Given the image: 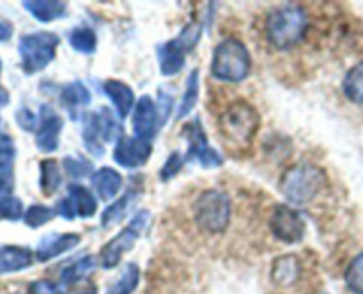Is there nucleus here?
<instances>
[{"label": "nucleus", "mask_w": 363, "mask_h": 294, "mask_svg": "<svg viewBox=\"0 0 363 294\" xmlns=\"http://www.w3.org/2000/svg\"><path fill=\"white\" fill-rule=\"evenodd\" d=\"M67 41H69L71 48L74 52L84 53V55H91L98 48L96 32L91 27H87V25H78V27L71 28L69 35H67Z\"/></svg>", "instance_id": "nucleus-25"}, {"label": "nucleus", "mask_w": 363, "mask_h": 294, "mask_svg": "<svg viewBox=\"0 0 363 294\" xmlns=\"http://www.w3.org/2000/svg\"><path fill=\"white\" fill-rule=\"evenodd\" d=\"M14 119H16V124L23 131H35V130H38L39 117L35 115V113L32 112L30 108H25V106H21V108L16 110V113H14Z\"/></svg>", "instance_id": "nucleus-36"}, {"label": "nucleus", "mask_w": 363, "mask_h": 294, "mask_svg": "<svg viewBox=\"0 0 363 294\" xmlns=\"http://www.w3.org/2000/svg\"><path fill=\"white\" fill-rule=\"evenodd\" d=\"M162 126L163 123L162 115H160L158 103H155L151 96H142L137 105H135L133 115H131V128H133L135 137L152 142V138L156 137Z\"/></svg>", "instance_id": "nucleus-11"}, {"label": "nucleus", "mask_w": 363, "mask_h": 294, "mask_svg": "<svg viewBox=\"0 0 363 294\" xmlns=\"http://www.w3.org/2000/svg\"><path fill=\"white\" fill-rule=\"evenodd\" d=\"M308 30V16L300 6L273 9L266 20V38L277 50H291L303 41Z\"/></svg>", "instance_id": "nucleus-1"}, {"label": "nucleus", "mask_w": 363, "mask_h": 294, "mask_svg": "<svg viewBox=\"0 0 363 294\" xmlns=\"http://www.w3.org/2000/svg\"><path fill=\"white\" fill-rule=\"evenodd\" d=\"M23 7L41 23H50L67 14V4L60 0H25Z\"/></svg>", "instance_id": "nucleus-20"}, {"label": "nucleus", "mask_w": 363, "mask_h": 294, "mask_svg": "<svg viewBox=\"0 0 363 294\" xmlns=\"http://www.w3.org/2000/svg\"><path fill=\"white\" fill-rule=\"evenodd\" d=\"M183 166H184V158L181 156V152L174 151L172 154L165 159V163H163L162 170H160V177H162V181L172 179V177H176L177 174L181 172Z\"/></svg>", "instance_id": "nucleus-34"}, {"label": "nucleus", "mask_w": 363, "mask_h": 294, "mask_svg": "<svg viewBox=\"0 0 363 294\" xmlns=\"http://www.w3.org/2000/svg\"><path fill=\"white\" fill-rule=\"evenodd\" d=\"M174 108V99L172 96L165 94L163 91H160L158 94V110H160V115H162V123L165 124L167 119L170 117V112Z\"/></svg>", "instance_id": "nucleus-39"}, {"label": "nucleus", "mask_w": 363, "mask_h": 294, "mask_svg": "<svg viewBox=\"0 0 363 294\" xmlns=\"http://www.w3.org/2000/svg\"><path fill=\"white\" fill-rule=\"evenodd\" d=\"M342 91L351 103L363 105V60L347 71L342 81Z\"/></svg>", "instance_id": "nucleus-28"}, {"label": "nucleus", "mask_w": 363, "mask_h": 294, "mask_svg": "<svg viewBox=\"0 0 363 294\" xmlns=\"http://www.w3.org/2000/svg\"><path fill=\"white\" fill-rule=\"evenodd\" d=\"M149 222H151V213H149L147 209L138 211L137 215L130 220V223L101 248L99 264L105 269L116 268L121 262V259L124 257V254H128V251L137 244V241L140 239L144 230L147 229Z\"/></svg>", "instance_id": "nucleus-8"}, {"label": "nucleus", "mask_w": 363, "mask_h": 294, "mask_svg": "<svg viewBox=\"0 0 363 294\" xmlns=\"http://www.w3.org/2000/svg\"><path fill=\"white\" fill-rule=\"evenodd\" d=\"M14 190V165L11 159L0 162V195H11Z\"/></svg>", "instance_id": "nucleus-35"}, {"label": "nucleus", "mask_w": 363, "mask_h": 294, "mask_svg": "<svg viewBox=\"0 0 363 294\" xmlns=\"http://www.w3.org/2000/svg\"><path fill=\"white\" fill-rule=\"evenodd\" d=\"M62 184V172L55 159H43L39 163V188L43 195L52 197Z\"/></svg>", "instance_id": "nucleus-24"}, {"label": "nucleus", "mask_w": 363, "mask_h": 294, "mask_svg": "<svg viewBox=\"0 0 363 294\" xmlns=\"http://www.w3.org/2000/svg\"><path fill=\"white\" fill-rule=\"evenodd\" d=\"M151 142L124 135L113 147V162L124 169H138L147 163V159L151 158Z\"/></svg>", "instance_id": "nucleus-13"}, {"label": "nucleus", "mask_w": 363, "mask_h": 294, "mask_svg": "<svg viewBox=\"0 0 363 294\" xmlns=\"http://www.w3.org/2000/svg\"><path fill=\"white\" fill-rule=\"evenodd\" d=\"M344 280H346V285L351 293L363 294V251L350 262Z\"/></svg>", "instance_id": "nucleus-31"}, {"label": "nucleus", "mask_w": 363, "mask_h": 294, "mask_svg": "<svg viewBox=\"0 0 363 294\" xmlns=\"http://www.w3.org/2000/svg\"><path fill=\"white\" fill-rule=\"evenodd\" d=\"M199 101V69H194L186 78V87H184L183 99L179 103V108L176 112V120H183L194 112L195 105Z\"/></svg>", "instance_id": "nucleus-27"}, {"label": "nucleus", "mask_w": 363, "mask_h": 294, "mask_svg": "<svg viewBox=\"0 0 363 294\" xmlns=\"http://www.w3.org/2000/svg\"><path fill=\"white\" fill-rule=\"evenodd\" d=\"M67 198L71 200L74 211H77V216H80V218H91L98 211V200L84 184L71 183L67 186Z\"/></svg>", "instance_id": "nucleus-21"}, {"label": "nucleus", "mask_w": 363, "mask_h": 294, "mask_svg": "<svg viewBox=\"0 0 363 294\" xmlns=\"http://www.w3.org/2000/svg\"><path fill=\"white\" fill-rule=\"evenodd\" d=\"M60 103L66 108V112L69 113L71 119L77 120L78 115L91 105V91L80 80L64 84L60 87Z\"/></svg>", "instance_id": "nucleus-16"}, {"label": "nucleus", "mask_w": 363, "mask_h": 294, "mask_svg": "<svg viewBox=\"0 0 363 294\" xmlns=\"http://www.w3.org/2000/svg\"><path fill=\"white\" fill-rule=\"evenodd\" d=\"M91 183L101 200H112L123 188V176L112 166H101L91 176Z\"/></svg>", "instance_id": "nucleus-19"}, {"label": "nucleus", "mask_w": 363, "mask_h": 294, "mask_svg": "<svg viewBox=\"0 0 363 294\" xmlns=\"http://www.w3.org/2000/svg\"><path fill=\"white\" fill-rule=\"evenodd\" d=\"M259 126H261V117L257 110L243 99L230 103L218 119L223 140L236 147H248L254 142Z\"/></svg>", "instance_id": "nucleus-3"}, {"label": "nucleus", "mask_w": 363, "mask_h": 294, "mask_svg": "<svg viewBox=\"0 0 363 294\" xmlns=\"http://www.w3.org/2000/svg\"><path fill=\"white\" fill-rule=\"evenodd\" d=\"M23 202L14 195H0V220L18 222L23 218Z\"/></svg>", "instance_id": "nucleus-32"}, {"label": "nucleus", "mask_w": 363, "mask_h": 294, "mask_svg": "<svg viewBox=\"0 0 363 294\" xmlns=\"http://www.w3.org/2000/svg\"><path fill=\"white\" fill-rule=\"evenodd\" d=\"M269 229L273 236L286 244H296L305 237V220L296 209L289 205H277L269 218Z\"/></svg>", "instance_id": "nucleus-10"}, {"label": "nucleus", "mask_w": 363, "mask_h": 294, "mask_svg": "<svg viewBox=\"0 0 363 294\" xmlns=\"http://www.w3.org/2000/svg\"><path fill=\"white\" fill-rule=\"evenodd\" d=\"M78 294H98V293H96V289H94V287H89V289H85V290H80V293H78Z\"/></svg>", "instance_id": "nucleus-43"}, {"label": "nucleus", "mask_w": 363, "mask_h": 294, "mask_svg": "<svg viewBox=\"0 0 363 294\" xmlns=\"http://www.w3.org/2000/svg\"><path fill=\"white\" fill-rule=\"evenodd\" d=\"M135 197H137V191L128 190L123 197H119L116 202H112L108 208H105V211L101 213V225L105 227V229H108V227L121 222V220L124 218V215L128 213V209H130L131 202L135 200Z\"/></svg>", "instance_id": "nucleus-26"}, {"label": "nucleus", "mask_w": 363, "mask_h": 294, "mask_svg": "<svg viewBox=\"0 0 363 294\" xmlns=\"http://www.w3.org/2000/svg\"><path fill=\"white\" fill-rule=\"evenodd\" d=\"M34 264V251L18 244H2L0 247V275L18 273Z\"/></svg>", "instance_id": "nucleus-18"}, {"label": "nucleus", "mask_w": 363, "mask_h": 294, "mask_svg": "<svg viewBox=\"0 0 363 294\" xmlns=\"http://www.w3.org/2000/svg\"><path fill=\"white\" fill-rule=\"evenodd\" d=\"M38 117L39 124L35 130V145L41 152H55L59 149L60 133L64 128L62 117L50 105H41Z\"/></svg>", "instance_id": "nucleus-12"}, {"label": "nucleus", "mask_w": 363, "mask_h": 294, "mask_svg": "<svg viewBox=\"0 0 363 294\" xmlns=\"http://www.w3.org/2000/svg\"><path fill=\"white\" fill-rule=\"evenodd\" d=\"M30 294H64V290L50 280H38L30 285Z\"/></svg>", "instance_id": "nucleus-37"}, {"label": "nucleus", "mask_w": 363, "mask_h": 294, "mask_svg": "<svg viewBox=\"0 0 363 294\" xmlns=\"http://www.w3.org/2000/svg\"><path fill=\"white\" fill-rule=\"evenodd\" d=\"M123 124L119 117L112 113V110L101 106L98 112H91L84 117V130H82V140L85 149L96 158L105 154V144L119 142L123 138Z\"/></svg>", "instance_id": "nucleus-5"}, {"label": "nucleus", "mask_w": 363, "mask_h": 294, "mask_svg": "<svg viewBox=\"0 0 363 294\" xmlns=\"http://www.w3.org/2000/svg\"><path fill=\"white\" fill-rule=\"evenodd\" d=\"M55 215L57 213L53 208H48V205L43 204H32L30 208L25 211L23 222L25 225L30 227V229H39V227L46 225Z\"/></svg>", "instance_id": "nucleus-30"}, {"label": "nucleus", "mask_w": 363, "mask_h": 294, "mask_svg": "<svg viewBox=\"0 0 363 294\" xmlns=\"http://www.w3.org/2000/svg\"><path fill=\"white\" fill-rule=\"evenodd\" d=\"M80 236L74 232L66 234H46L38 244L35 250V259L39 262H48L52 259L59 257V255L66 254V251L73 250L80 244Z\"/></svg>", "instance_id": "nucleus-15"}, {"label": "nucleus", "mask_w": 363, "mask_h": 294, "mask_svg": "<svg viewBox=\"0 0 363 294\" xmlns=\"http://www.w3.org/2000/svg\"><path fill=\"white\" fill-rule=\"evenodd\" d=\"M0 73H2V60H0Z\"/></svg>", "instance_id": "nucleus-44"}, {"label": "nucleus", "mask_w": 363, "mask_h": 294, "mask_svg": "<svg viewBox=\"0 0 363 294\" xmlns=\"http://www.w3.org/2000/svg\"><path fill=\"white\" fill-rule=\"evenodd\" d=\"M55 213L59 216H62L64 220H67V222H73V220L77 218V211H74L73 204H71V200L67 198V195L64 198H60L59 202H57Z\"/></svg>", "instance_id": "nucleus-40"}, {"label": "nucleus", "mask_w": 363, "mask_h": 294, "mask_svg": "<svg viewBox=\"0 0 363 294\" xmlns=\"http://www.w3.org/2000/svg\"><path fill=\"white\" fill-rule=\"evenodd\" d=\"M11 98H9V91H7L6 87H4L2 84H0V108L6 105H9Z\"/></svg>", "instance_id": "nucleus-42"}, {"label": "nucleus", "mask_w": 363, "mask_h": 294, "mask_svg": "<svg viewBox=\"0 0 363 294\" xmlns=\"http://www.w3.org/2000/svg\"><path fill=\"white\" fill-rule=\"evenodd\" d=\"M103 92L106 94V98L112 101L113 110H116V115L119 119H126L131 113V110L135 108V94L133 89L130 87L124 81L117 80V78H110L103 84Z\"/></svg>", "instance_id": "nucleus-17"}, {"label": "nucleus", "mask_w": 363, "mask_h": 294, "mask_svg": "<svg viewBox=\"0 0 363 294\" xmlns=\"http://www.w3.org/2000/svg\"><path fill=\"white\" fill-rule=\"evenodd\" d=\"M326 172L318 165L311 163H298L289 166L282 174L280 179V190L284 197L293 204H307L314 200L319 193L326 188Z\"/></svg>", "instance_id": "nucleus-2"}, {"label": "nucleus", "mask_w": 363, "mask_h": 294, "mask_svg": "<svg viewBox=\"0 0 363 294\" xmlns=\"http://www.w3.org/2000/svg\"><path fill=\"white\" fill-rule=\"evenodd\" d=\"M138 282H140V268L135 262H130L123 269L119 278L113 282V285H110L108 294H133L138 287Z\"/></svg>", "instance_id": "nucleus-29"}, {"label": "nucleus", "mask_w": 363, "mask_h": 294, "mask_svg": "<svg viewBox=\"0 0 363 294\" xmlns=\"http://www.w3.org/2000/svg\"><path fill=\"white\" fill-rule=\"evenodd\" d=\"M13 32H14L13 23H11L9 20H6V18L0 16V43L9 41V39L13 38Z\"/></svg>", "instance_id": "nucleus-41"}, {"label": "nucleus", "mask_w": 363, "mask_h": 294, "mask_svg": "<svg viewBox=\"0 0 363 294\" xmlns=\"http://www.w3.org/2000/svg\"><path fill=\"white\" fill-rule=\"evenodd\" d=\"M59 35L53 32H30L20 38L18 55L25 74L41 73L55 60L59 48Z\"/></svg>", "instance_id": "nucleus-6"}, {"label": "nucleus", "mask_w": 363, "mask_h": 294, "mask_svg": "<svg viewBox=\"0 0 363 294\" xmlns=\"http://www.w3.org/2000/svg\"><path fill=\"white\" fill-rule=\"evenodd\" d=\"M14 156H16V147H14L13 138L9 135H0V162H6V159L14 162Z\"/></svg>", "instance_id": "nucleus-38"}, {"label": "nucleus", "mask_w": 363, "mask_h": 294, "mask_svg": "<svg viewBox=\"0 0 363 294\" xmlns=\"http://www.w3.org/2000/svg\"><path fill=\"white\" fill-rule=\"evenodd\" d=\"M96 266H98V259L94 255H84V257L77 259V261L71 262L69 266H66L62 269V273H60V282L64 285H74L80 280H84L85 276L91 275Z\"/></svg>", "instance_id": "nucleus-23"}, {"label": "nucleus", "mask_w": 363, "mask_h": 294, "mask_svg": "<svg viewBox=\"0 0 363 294\" xmlns=\"http://www.w3.org/2000/svg\"><path fill=\"white\" fill-rule=\"evenodd\" d=\"M301 271L300 261L294 255H282L275 259L272 268V280L277 285H291L298 280Z\"/></svg>", "instance_id": "nucleus-22"}, {"label": "nucleus", "mask_w": 363, "mask_h": 294, "mask_svg": "<svg viewBox=\"0 0 363 294\" xmlns=\"http://www.w3.org/2000/svg\"><path fill=\"white\" fill-rule=\"evenodd\" d=\"M62 166L71 179H82V177H89L94 174L91 163L80 156H66L62 159Z\"/></svg>", "instance_id": "nucleus-33"}, {"label": "nucleus", "mask_w": 363, "mask_h": 294, "mask_svg": "<svg viewBox=\"0 0 363 294\" xmlns=\"http://www.w3.org/2000/svg\"><path fill=\"white\" fill-rule=\"evenodd\" d=\"M183 133L186 135L188 140L186 159L197 162L204 169H218V166H222V154L209 145L201 119H194L190 124H186Z\"/></svg>", "instance_id": "nucleus-9"}, {"label": "nucleus", "mask_w": 363, "mask_h": 294, "mask_svg": "<svg viewBox=\"0 0 363 294\" xmlns=\"http://www.w3.org/2000/svg\"><path fill=\"white\" fill-rule=\"evenodd\" d=\"M252 71V57L243 41L227 38L216 45L211 59V74L220 81L238 84Z\"/></svg>", "instance_id": "nucleus-4"}, {"label": "nucleus", "mask_w": 363, "mask_h": 294, "mask_svg": "<svg viewBox=\"0 0 363 294\" xmlns=\"http://www.w3.org/2000/svg\"><path fill=\"white\" fill-rule=\"evenodd\" d=\"M190 52L191 48L184 43V39L181 35L158 45L156 57H158L160 71H162L163 77H174V74L181 73L184 67V62H186V55Z\"/></svg>", "instance_id": "nucleus-14"}, {"label": "nucleus", "mask_w": 363, "mask_h": 294, "mask_svg": "<svg viewBox=\"0 0 363 294\" xmlns=\"http://www.w3.org/2000/svg\"><path fill=\"white\" fill-rule=\"evenodd\" d=\"M233 204L225 191L206 190L194 204V216L197 225L209 234H222L229 227Z\"/></svg>", "instance_id": "nucleus-7"}]
</instances>
